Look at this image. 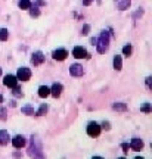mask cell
I'll list each match as a JSON object with an SVG mask.
<instances>
[{
  "mask_svg": "<svg viewBox=\"0 0 152 159\" xmlns=\"http://www.w3.org/2000/svg\"><path fill=\"white\" fill-rule=\"evenodd\" d=\"M140 111L142 112H145V114H149L152 111V108H151V103H143L140 106Z\"/></svg>",
  "mask_w": 152,
  "mask_h": 159,
  "instance_id": "cell-24",
  "label": "cell"
},
{
  "mask_svg": "<svg viewBox=\"0 0 152 159\" xmlns=\"http://www.w3.org/2000/svg\"><path fill=\"white\" fill-rule=\"evenodd\" d=\"M12 89H13V91H12V93H13V94H15V96H17V97H22V96H24L22 90H21V89H19L18 85H13Z\"/></svg>",
  "mask_w": 152,
  "mask_h": 159,
  "instance_id": "cell-25",
  "label": "cell"
},
{
  "mask_svg": "<svg viewBox=\"0 0 152 159\" xmlns=\"http://www.w3.org/2000/svg\"><path fill=\"white\" fill-rule=\"evenodd\" d=\"M9 142H11L9 133H7V131H5V130H0V144H2V146H6Z\"/></svg>",
  "mask_w": 152,
  "mask_h": 159,
  "instance_id": "cell-14",
  "label": "cell"
},
{
  "mask_svg": "<svg viewBox=\"0 0 152 159\" xmlns=\"http://www.w3.org/2000/svg\"><path fill=\"white\" fill-rule=\"evenodd\" d=\"M89 31H90V25H89V24H84V25H83V30H81V34L87 35L89 34Z\"/></svg>",
  "mask_w": 152,
  "mask_h": 159,
  "instance_id": "cell-27",
  "label": "cell"
},
{
  "mask_svg": "<svg viewBox=\"0 0 152 159\" xmlns=\"http://www.w3.org/2000/svg\"><path fill=\"white\" fill-rule=\"evenodd\" d=\"M7 119V111L0 106V121H6Z\"/></svg>",
  "mask_w": 152,
  "mask_h": 159,
  "instance_id": "cell-26",
  "label": "cell"
},
{
  "mask_svg": "<svg viewBox=\"0 0 152 159\" xmlns=\"http://www.w3.org/2000/svg\"><path fill=\"white\" fill-rule=\"evenodd\" d=\"M96 49H97V53H107L108 49H109V33L107 30L101 31V35L97 39V43H96Z\"/></svg>",
  "mask_w": 152,
  "mask_h": 159,
  "instance_id": "cell-1",
  "label": "cell"
},
{
  "mask_svg": "<svg viewBox=\"0 0 152 159\" xmlns=\"http://www.w3.org/2000/svg\"><path fill=\"white\" fill-rule=\"evenodd\" d=\"M62 90H64V87H62V84H59V83H55V84L50 87V94L53 97H59L62 94Z\"/></svg>",
  "mask_w": 152,
  "mask_h": 159,
  "instance_id": "cell-12",
  "label": "cell"
},
{
  "mask_svg": "<svg viewBox=\"0 0 152 159\" xmlns=\"http://www.w3.org/2000/svg\"><path fill=\"white\" fill-rule=\"evenodd\" d=\"M18 6H19V9H22V11H28L30 6H31V2H30V0H19Z\"/></svg>",
  "mask_w": 152,
  "mask_h": 159,
  "instance_id": "cell-20",
  "label": "cell"
},
{
  "mask_svg": "<svg viewBox=\"0 0 152 159\" xmlns=\"http://www.w3.org/2000/svg\"><path fill=\"white\" fill-rule=\"evenodd\" d=\"M28 155L30 156H34V158H43V156H45L39 139L34 136L31 137V144H30V148H28Z\"/></svg>",
  "mask_w": 152,
  "mask_h": 159,
  "instance_id": "cell-2",
  "label": "cell"
},
{
  "mask_svg": "<svg viewBox=\"0 0 152 159\" xmlns=\"http://www.w3.org/2000/svg\"><path fill=\"white\" fill-rule=\"evenodd\" d=\"M73 56L75 57V59H89L90 55L87 53V50H86L84 47H81V46H75V47L73 49Z\"/></svg>",
  "mask_w": 152,
  "mask_h": 159,
  "instance_id": "cell-3",
  "label": "cell"
},
{
  "mask_svg": "<svg viewBox=\"0 0 152 159\" xmlns=\"http://www.w3.org/2000/svg\"><path fill=\"white\" fill-rule=\"evenodd\" d=\"M21 112H22L24 115H27V116H34V108L31 106V105H25V106H22V109H21Z\"/></svg>",
  "mask_w": 152,
  "mask_h": 159,
  "instance_id": "cell-17",
  "label": "cell"
},
{
  "mask_svg": "<svg viewBox=\"0 0 152 159\" xmlns=\"http://www.w3.org/2000/svg\"><path fill=\"white\" fill-rule=\"evenodd\" d=\"M114 69L115 71H121L123 69V59H121V56H114Z\"/></svg>",
  "mask_w": 152,
  "mask_h": 159,
  "instance_id": "cell-16",
  "label": "cell"
},
{
  "mask_svg": "<svg viewBox=\"0 0 152 159\" xmlns=\"http://www.w3.org/2000/svg\"><path fill=\"white\" fill-rule=\"evenodd\" d=\"M47 109H49V108H47V105H46V103H43V105L39 108V111H37L34 115H36V116H43V115L47 112Z\"/></svg>",
  "mask_w": 152,
  "mask_h": 159,
  "instance_id": "cell-21",
  "label": "cell"
},
{
  "mask_svg": "<svg viewBox=\"0 0 152 159\" xmlns=\"http://www.w3.org/2000/svg\"><path fill=\"white\" fill-rule=\"evenodd\" d=\"M2 74H3V71H2V68H0V77H2Z\"/></svg>",
  "mask_w": 152,
  "mask_h": 159,
  "instance_id": "cell-37",
  "label": "cell"
},
{
  "mask_svg": "<svg viewBox=\"0 0 152 159\" xmlns=\"http://www.w3.org/2000/svg\"><path fill=\"white\" fill-rule=\"evenodd\" d=\"M90 43H92V44H95V46H96V43H97V39H96V37L90 39Z\"/></svg>",
  "mask_w": 152,
  "mask_h": 159,
  "instance_id": "cell-35",
  "label": "cell"
},
{
  "mask_svg": "<svg viewBox=\"0 0 152 159\" xmlns=\"http://www.w3.org/2000/svg\"><path fill=\"white\" fill-rule=\"evenodd\" d=\"M28 11H30V16L31 18H37L40 15V9H39V6L37 5H31Z\"/></svg>",
  "mask_w": 152,
  "mask_h": 159,
  "instance_id": "cell-19",
  "label": "cell"
},
{
  "mask_svg": "<svg viewBox=\"0 0 152 159\" xmlns=\"http://www.w3.org/2000/svg\"><path fill=\"white\" fill-rule=\"evenodd\" d=\"M17 78L19 80V81H28V80L31 78V69L27 68V66L19 68L17 72Z\"/></svg>",
  "mask_w": 152,
  "mask_h": 159,
  "instance_id": "cell-4",
  "label": "cell"
},
{
  "mask_svg": "<svg viewBox=\"0 0 152 159\" xmlns=\"http://www.w3.org/2000/svg\"><path fill=\"white\" fill-rule=\"evenodd\" d=\"M151 77H148V78L146 80H145V83H146V87H148V89H149V90H151Z\"/></svg>",
  "mask_w": 152,
  "mask_h": 159,
  "instance_id": "cell-31",
  "label": "cell"
},
{
  "mask_svg": "<svg viewBox=\"0 0 152 159\" xmlns=\"http://www.w3.org/2000/svg\"><path fill=\"white\" fill-rule=\"evenodd\" d=\"M18 83V78H17V75H12V74H7L5 75V78H3V84L6 85V87H13V85H17Z\"/></svg>",
  "mask_w": 152,
  "mask_h": 159,
  "instance_id": "cell-10",
  "label": "cell"
},
{
  "mask_svg": "<svg viewBox=\"0 0 152 159\" xmlns=\"http://www.w3.org/2000/svg\"><path fill=\"white\" fill-rule=\"evenodd\" d=\"M69 74L73 75V77H81V75L84 74V69H83V66L80 63H73L69 66Z\"/></svg>",
  "mask_w": 152,
  "mask_h": 159,
  "instance_id": "cell-7",
  "label": "cell"
},
{
  "mask_svg": "<svg viewBox=\"0 0 152 159\" xmlns=\"http://www.w3.org/2000/svg\"><path fill=\"white\" fill-rule=\"evenodd\" d=\"M101 125L97 122H89V125H87V134L90 137H97L101 134Z\"/></svg>",
  "mask_w": 152,
  "mask_h": 159,
  "instance_id": "cell-5",
  "label": "cell"
},
{
  "mask_svg": "<svg viewBox=\"0 0 152 159\" xmlns=\"http://www.w3.org/2000/svg\"><path fill=\"white\" fill-rule=\"evenodd\" d=\"M121 148H123L124 153H127V152H129V144H127V143H123V144H121Z\"/></svg>",
  "mask_w": 152,
  "mask_h": 159,
  "instance_id": "cell-30",
  "label": "cell"
},
{
  "mask_svg": "<svg viewBox=\"0 0 152 159\" xmlns=\"http://www.w3.org/2000/svg\"><path fill=\"white\" fill-rule=\"evenodd\" d=\"M25 143H27V140L21 134H18V136H15L12 139V144H13V148H17V149H22L25 146Z\"/></svg>",
  "mask_w": 152,
  "mask_h": 159,
  "instance_id": "cell-8",
  "label": "cell"
},
{
  "mask_svg": "<svg viewBox=\"0 0 152 159\" xmlns=\"http://www.w3.org/2000/svg\"><path fill=\"white\" fill-rule=\"evenodd\" d=\"M45 59H46L45 55L40 50H37V52H34L33 56H31V63H33L34 66H37V65H41V63L45 62Z\"/></svg>",
  "mask_w": 152,
  "mask_h": 159,
  "instance_id": "cell-6",
  "label": "cell"
},
{
  "mask_svg": "<svg viewBox=\"0 0 152 159\" xmlns=\"http://www.w3.org/2000/svg\"><path fill=\"white\" fill-rule=\"evenodd\" d=\"M130 149H131V150H135V152L142 150V149H143V140H142V139L135 137V139L130 142Z\"/></svg>",
  "mask_w": 152,
  "mask_h": 159,
  "instance_id": "cell-11",
  "label": "cell"
},
{
  "mask_svg": "<svg viewBox=\"0 0 152 159\" xmlns=\"http://www.w3.org/2000/svg\"><path fill=\"white\" fill-rule=\"evenodd\" d=\"M7 39H9V31L6 28H0V40H2V41H6Z\"/></svg>",
  "mask_w": 152,
  "mask_h": 159,
  "instance_id": "cell-23",
  "label": "cell"
},
{
  "mask_svg": "<svg viewBox=\"0 0 152 159\" xmlns=\"http://www.w3.org/2000/svg\"><path fill=\"white\" fill-rule=\"evenodd\" d=\"M115 5H117V9H120V11H126V9H129L130 7L131 0H115Z\"/></svg>",
  "mask_w": 152,
  "mask_h": 159,
  "instance_id": "cell-13",
  "label": "cell"
},
{
  "mask_svg": "<svg viewBox=\"0 0 152 159\" xmlns=\"http://www.w3.org/2000/svg\"><path fill=\"white\" fill-rule=\"evenodd\" d=\"M142 15H143V9H139V11H137L135 15H133V19H137V18L142 16Z\"/></svg>",
  "mask_w": 152,
  "mask_h": 159,
  "instance_id": "cell-29",
  "label": "cell"
},
{
  "mask_svg": "<svg viewBox=\"0 0 152 159\" xmlns=\"http://www.w3.org/2000/svg\"><path fill=\"white\" fill-rule=\"evenodd\" d=\"M0 103H3V96L0 94Z\"/></svg>",
  "mask_w": 152,
  "mask_h": 159,
  "instance_id": "cell-36",
  "label": "cell"
},
{
  "mask_svg": "<svg viewBox=\"0 0 152 159\" xmlns=\"http://www.w3.org/2000/svg\"><path fill=\"white\" fill-rule=\"evenodd\" d=\"M93 3V0H83V5L84 6H90Z\"/></svg>",
  "mask_w": 152,
  "mask_h": 159,
  "instance_id": "cell-33",
  "label": "cell"
},
{
  "mask_svg": "<svg viewBox=\"0 0 152 159\" xmlns=\"http://www.w3.org/2000/svg\"><path fill=\"white\" fill-rule=\"evenodd\" d=\"M99 2H101V0H99Z\"/></svg>",
  "mask_w": 152,
  "mask_h": 159,
  "instance_id": "cell-38",
  "label": "cell"
},
{
  "mask_svg": "<svg viewBox=\"0 0 152 159\" xmlns=\"http://www.w3.org/2000/svg\"><path fill=\"white\" fill-rule=\"evenodd\" d=\"M112 109L114 111H118V112H126L127 111V105L123 102H115L112 105Z\"/></svg>",
  "mask_w": 152,
  "mask_h": 159,
  "instance_id": "cell-18",
  "label": "cell"
},
{
  "mask_svg": "<svg viewBox=\"0 0 152 159\" xmlns=\"http://www.w3.org/2000/svg\"><path fill=\"white\" fill-rule=\"evenodd\" d=\"M34 5H37V6H43V5H46V2L45 0H36V3Z\"/></svg>",
  "mask_w": 152,
  "mask_h": 159,
  "instance_id": "cell-32",
  "label": "cell"
},
{
  "mask_svg": "<svg viewBox=\"0 0 152 159\" xmlns=\"http://www.w3.org/2000/svg\"><path fill=\"white\" fill-rule=\"evenodd\" d=\"M123 53H124V56H131V53H133V46L131 44H126L123 47Z\"/></svg>",
  "mask_w": 152,
  "mask_h": 159,
  "instance_id": "cell-22",
  "label": "cell"
},
{
  "mask_svg": "<svg viewBox=\"0 0 152 159\" xmlns=\"http://www.w3.org/2000/svg\"><path fill=\"white\" fill-rule=\"evenodd\" d=\"M101 128H103V130H111V124H109V122H108V121H103V122H102L101 124Z\"/></svg>",
  "mask_w": 152,
  "mask_h": 159,
  "instance_id": "cell-28",
  "label": "cell"
},
{
  "mask_svg": "<svg viewBox=\"0 0 152 159\" xmlns=\"http://www.w3.org/2000/svg\"><path fill=\"white\" fill-rule=\"evenodd\" d=\"M9 106H11V108H15V106H17V102H15V100H11V102H9Z\"/></svg>",
  "mask_w": 152,
  "mask_h": 159,
  "instance_id": "cell-34",
  "label": "cell"
},
{
  "mask_svg": "<svg viewBox=\"0 0 152 159\" xmlns=\"http://www.w3.org/2000/svg\"><path fill=\"white\" fill-rule=\"evenodd\" d=\"M67 56H68V52L65 49H58V50H53V53H52V57L55 61H65Z\"/></svg>",
  "mask_w": 152,
  "mask_h": 159,
  "instance_id": "cell-9",
  "label": "cell"
},
{
  "mask_svg": "<svg viewBox=\"0 0 152 159\" xmlns=\"http://www.w3.org/2000/svg\"><path fill=\"white\" fill-rule=\"evenodd\" d=\"M50 94V89L47 87V85H40L39 87V96L41 99H46V97Z\"/></svg>",
  "mask_w": 152,
  "mask_h": 159,
  "instance_id": "cell-15",
  "label": "cell"
}]
</instances>
